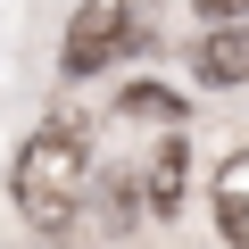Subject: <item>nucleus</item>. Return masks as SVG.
<instances>
[{"instance_id":"f03ea898","label":"nucleus","mask_w":249,"mask_h":249,"mask_svg":"<svg viewBox=\"0 0 249 249\" xmlns=\"http://www.w3.org/2000/svg\"><path fill=\"white\" fill-rule=\"evenodd\" d=\"M142 50V0H83L75 25H67V75H100L116 58H133Z\"/></svg>"},{"instance_id":"20e7f679","label":"nucleus","mask_w":249,"mask_h":249,"mask_svg":"<svg viewBox=\"0 0 249 249\" xmlns=\"http://www.w3.org/2000/svg\"><path fill=\"white\" fill-rule=\"evenodd\" d=\"M208 199H216V232H224L232 249H249V150H232V158L216 166Z\"/></svg>"},{"instance_id":"7ed1b4c3","label":"nucleus","mask_w":249,"mask_h":249,"mask_svg":"<svg viewBox=\"0 0 249 249\" xmlns=\"http://www.w3.org/2000/svg\"><path fill=\"white\" fill-rule=\"evenodd\" d=\"M191 75H199V83H216V91L249 83V17H241V25H208V34H199V50H191Z\"/></svg>"},{"instance_id":"423d86ee","label":"nucleus","mask_w":249,"mask_h":249,"mask_svg":"<svg viewBox=\"0 0 249 249\" xmlns=\"http://www.w3.org/2000/svg\"><path fill=\"white\" fill-rule=\"evenodd\" d=\"M199 17H208V25H241V17H249V0H199Z\"/></svg>"},{"instance_id":"39448f33","label":"nucleus","mask_w":249,"mask_h":249,"mask_svg":"<svg viewBox=\"0 0 249 249\" xmlns=\"http://www.w3.org/2000/svg\"><path fill=\"white\" fill-rule=\"evenodd\" d=\"M183 175H191V150H183V142H158V150H150V166H142L150 216H175V208H183Z\"/></svg>"},{"instance_id":"f257e3e1","label":"nucleus","mask_w":249,"mask_h":249,"mask_svg":"<svg viewBox=\"0 0 249 249\" xmlns=\"http://www.w3.org/2000/svg\"><path fill=\"white\" fill-rule=\"evenodd\" d=\"M9 191H17V208H25L42 232H58V224L83 208V191H91V142L75 133V124H42V133L17 150Z\"/></svg>"}]
</instances>
